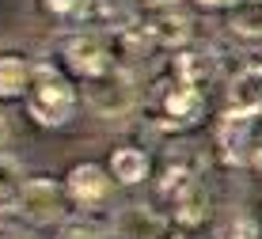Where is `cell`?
Returning <instances> with one entry per match:
<instances>
[{
	"mask_svg": "<svg viewBox=\"0 0 262 239\" xmlns=\"http://www.w3.org/2000/svg\"><path fill=\"white\" fill-rule=\"evenodd\" d=\"M111 232H114V239H164L167 220L144 205H125L122 213H114Z\"/></svg>",
	"mask_w": 262,
	"mask_h": 239,
	"instance_id": "7",
	"label": "cell"
},
{
	"mask_svg": "<svg viewBox=\"0 0 262 239\" xmlns=\"http://www.w3.org/2000/svg\"><path fill=\"white\" fill-rule=\"evenodd\" d=\"M23 103H27V114H31L38 125L61 129V125H69L72 114H76V91H72V84L61 76V69L34 65V80H31V88H27Z\"/></svg>",
	"mask_w": 262,
	"mask_h": 239,
	"instance_id": "1",
	"label": "cell"
},
{
	"mask_svg": "<svg viewBox=\"0 0 262 239\" xmlns=\"http://www.w3.org/2000/svg\"><path fill=\"white\" fill-rule=\"evenodd\" d=\"M88 103L103 118H122L125 110L137 103V84H133V76L125 69L114 65L106 76H99V80L88 84Z\"/></svg>",
	"mask_w": 262,
	"mask_h": 239,
	"instance_id": "5",
	"label": "cell"
},
{
	"mask_svg": "<svg viewBox=\"0 0 262 239\" xmlns=\"http://www.w3.org/2000/svg\"><path fill=\"white\" fill-rule=\"evenodd\" d=\"M114 175L111 167H99V163H76L69 175H65V194L76 209L84 213H95L111 201V186H114Z\"/></svg>",
	"mask_w": 262,
	"mask_h": 239,
	"instance_id": "4",
	"label": "cell"
},
{
	"mask_svg": "<svg viewBox=\"0 0 262 239\" xmlns=\"http://www.w3.org/2000/svg\"><path fill=\"white\" fill-rule=\"evenodd\" d=\"M216 239H262V224H258V216L236 209V213H228L216 224Z\"/></svg>",
	"mask_w": 262,
	"mask_h": 239,
	"instance_id": "16",
	"label": "cell"
},
{
	"mask_svg": "<svg viewBox=\"0 0 262 239\" xmlns=\"http://www.w3.org/2000/svg\"><path fill=\"white\" fill-rule=\"evenodd\" d=\"M198 175L190 171V167H183V163H175V167H167L164 171V179H160V194H164L167 201H175V194L186 186V182H194Z\"/></svg>",
	"mask_w": 262,
	"mask_h": 239,
	"instance_id": "18",
	"label": "cell"
},
{
	"mask_svg": "<svg viewBox=\"0 0 262 239\" xmlns=\"http://www.w3.org/2000/svg\"><path fill=\"white\" fill-rule=\"evenodd\" d=\"M251 122H255L251 114H232V110H224L221 129H216V144H221L224 156H232V160H243V156H247Z\"/></svg>",
	"mask_w": 262,
	"mask_h": 239,
	"instance_id": "14",
	"label": "cell"
},
{
	"mask_svg": "<svg viewBox=\"0 0 262 239\" xmlns=\"http://www.w3.org/2000/svg\"><path fill=\"white\" fill-rule=\"evenodd\" d=\"M224 110L232 114H251L255 118L262 110V65H243L228 84V95H224Z\"/></svg>",
	"mask_w": 262,
	"mask_h": 239,
	"instance_id": "8",
	"label": "cell"
},
{
	"mask_svg": "<svg viewBox=\"0 0 262 239\" xmlns=\"http://www.w3.org/2000/svg\"><path fill=\"white\" fill-rule=\"evenodd\" d=\"M84 4H88V0H42V8H46L50 15H57V19L84 15Z\"/></svg>",
	"mask_w": 262,
	"mask_h": 239,
	"instance_id": "21",
	"label": "cell"
},
{
	"mask_svg": "<svg viewBox=\"0 0 262 239\" xmlns=\"http://www.w3.org/2000/svg\"><path fill=\"white\" fill-rule=\"evenodd\" d=\"M61 57H65L72 76L92 84V80L106 76V72L114 69V46L95 31H76V34H69V38L61 42Z\"/></svg>",
	"mask_w": 262,
	"mask_h": 239,
	"instance_id": "3",
	"label": "cell"
},
{
	"mask_svg": "<svg viewBox=\"0 0 262 239\" xmlns=\"http://www.w3.org/2000/svg\"><path fill=\"white\" fill-rule=\"evenodd\" d=\"M69 209V194L65 182L46 179V175H34L19 186L15 194V213H19L27 224H61Z\"/></svg>",
	"mask_w": 262,
	"mask_h": 239,
	"instance_id": "2",
	"label": "cell"
},
{
	"mask_svg": "<svg viewBox=\"0 0 262 239\" xmlns=\"http://www.w3.org/2000/svg\"><path fill=\"white\" fill-rule=\"evenodd\" d=\"M198 8H205V12H216V8H232V4H239V0H194Z\"/></svg>",
	"mask_w": 262,
	"mask_h": 239,
	"instance_id": "22",
	"label": "cell"
},
{
	"mask_svg": "<svg viewBox=\"0 0 262 239\" xmlns=\"http://www.w3.org/2000/svg\"><path fill=\"white\" fill-rule=\"evenodd\" d=\"M57 239H103V232L92 224V216H76V220H61Z\"/></svg>",
	"mask_w": 262,
	"mask_h": 239,
	"instance_id": "19",
	"label": "cell"
},
{
	"mask_svg": "<svg viewBox=\"0 0 262 239\" xmlns=\"http://www.w3.org/2000/svg\"><path fill=\"white\" fill-rule=\"evenodd\" d=\"M247 4H262V0H247Z\"/></svg>",
	"mask_w": 262,
	"mask_h": 239,
	"instance_id": "25",
	"label": "cell"
},
{
	"mask_svg": "<svg viewBox=\"0 0 262 239\" xmlns=\"http://www.w3.org/2000/svg\"><path fill=\"white\" fill-rule=\"evenodd\" d=\"M34 80V61L23 53H0V99H19L27 95Z\"/></svg>",
	"mask_w": 262,
	"mask_h": 239,
	"instance_id": "11",
	"label": "cell"
},
{
	"mask_svg": "<svg viewBox=\"0 0 262 239\" xmlns=\"http://www.w3.org/2000/svg\"><path fill=\"white\" fill-rule=\"evenodd\" d=\"M4 141H8V125H4V114H0V152H4Z\"/></svg>",
	"mask_w": 262,
	"mask_h": 239,
	"instance_id": "24",
	"label": "cell"
},
{
	"mask_svg": "<svg viewBox=\"0 0 262 239\" xmlns=\"http://www.w3.org/2000/svg\"><path fill=\"white\" fill-rule=\"evenodd\" d=\"M171 76L179 80V84H190V88H205L209 80L216 76V57L209 50H179L175 53V61H171Z\"/></svg>",
	"mask_w": 262,
	"mask_h": 239,
	"instance_id": "10",
	"label": "cell"
},
{
	"mask_svg": "<svg viewBox=\"0 0 262 239\" xmlns=\"http://www.w3.org/2000/svg\"><path fill=\"white\" fill-rule=\"evenodd\" d=\"M84 19L99 23V27H111V31H125L137 19V8H133V0H88Z\"/></svg>",
	"mask_w": 262,
	"mask_h": 239,
	"instance_id": "13",
	"label": "cell"
},
{
	"mask_svg": "<svg viewBox=\"0 0 262 239\" xmlns=\"http://www.w3.org/2000/svg\"><path fill=\"white\" fill-rule=\"evenodd\" d=\"M205 110V95L202 88H190V84H171L164 95H160V125L164 129H190V125L202 118Z\"/></svg>",
	"mask_w": 262,
	"mask_h": 239,
	"instance_id": "6",
	"label": "cell"
},
{
	"mask_svg": "<svg viewBox=\"0 0 262 239\" xmlns=\"http://www.w3.org/2000/svg\"><path fill=\"white\" fill-rule=\"evenodd\" d=\"M148 171H152V163H148V152H144V148L122 144V148L111 152V175H114V182H122V186H137V182H144Z\"/></svg>",
	"mask_w": 262,
	"mask_h": 239,
	"instance_id": "12",
	"label": "cell"
},
{
	"mask_svg": "<svg viewBox=\"0 0 262 239\" xmlns=\"http://www.w3.org/2000/svg\"><path fill=\"white\" fill-rule=\"evenodd\" d=\"M23 182H27L23 179V163L15 160V156L0 152V201H15Z\"/></svg>",
	"mask_w": 262,
	"mask_h": 239,
	"instance_id": "17",
	"label": "cell"
},
{
	"mask_svg": "<svg viewBox=\"0 0 262 239\" xmlns=\"http://www.w3.org/2000/svg\"><path fill=\"white\" fill-rule=\"evenodd\" d=\"M209 213H213V198H209V190H205L202 179L186 182V186L175 194V201H171V216H175V224H183V228L205 224Z\"/></svg>",
	"mask_w": 262,
	"mask_h": 239,
	"instance_id": "9",
	"label": "cell"
},
{
	"mask_svg": "<svg viewBox=\"0 0 262 239\" xmlns=\"http://www.w3.org/2000/svg\"><path fill=\"white\" fill-rule=\"evenodd\" d=\"M148 27H152V34H156V42H160V46L183 50V46L190 42V19H186L183 12H175V8H164V12H160Z\"/></svg>",
	"mask_w": 262,
	"mask_h": 239,
	"instance_id": "15",
	"label": "cell"
},
{
	"mask_svg": "<svg viewBox=\"0 0 262 239\" xmlns=\"http://www.w3.org/2000/svg\"><path fill=\"white\" fill-rule=\"evenodd\" d=\"M232 34H243V38H262V4H255V15L251 19H243V15H236L232 19Z\"/></svg>",
	"mask_w": 262,
	"mask_h": 239,
	"instance_id": "20",
	"label": "cell"
},
{
	"mask_svg": "<svg viewBox=\"0 0 262 239\" xmlns=\"http://www.w3.org/2000/svg\"><path fill=\"white\" fill-rule=\"evenodd\" d=\"M4 239H38V235H34V232H8Z\"/></svg>",
	"mask_w": 262,
	"mask_h": 239,
	"instance_id": "23",
	"label": "cell"
}]
</instances>
